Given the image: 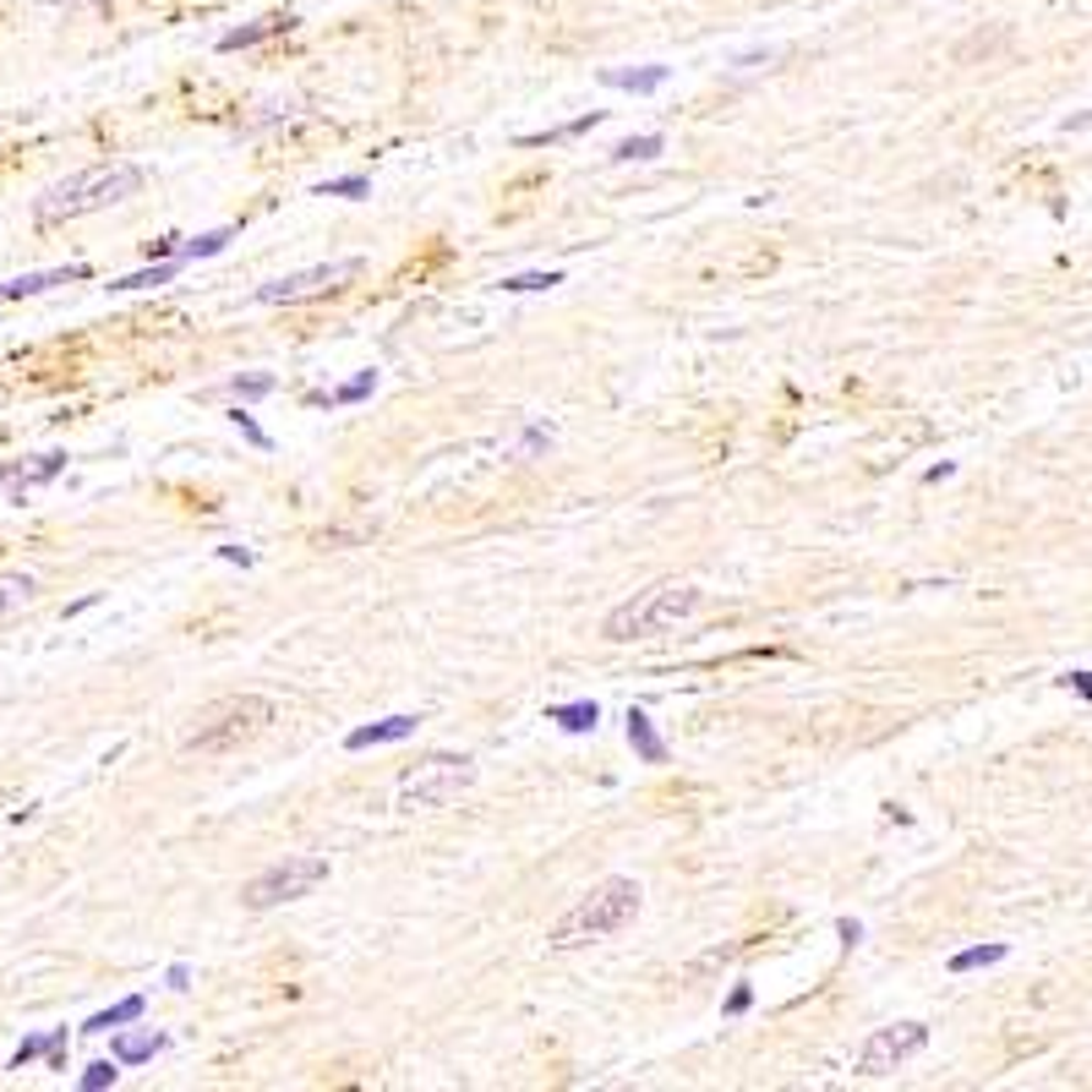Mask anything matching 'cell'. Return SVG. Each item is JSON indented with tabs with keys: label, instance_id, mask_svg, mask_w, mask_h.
<instances>
[{
	"label": "cell",
	"instance_id": "obj_1",
	"mask_svg": "<svg viewBox=\"0 0 1092 1092\" xmlns=\"http://www.w3.org/2000/svg\"><path fill=\"white\" fill-rule=\"evenodd\" d=\"M639 902H644V891H639L628 874H613V880L591 885V891L547 929V950H585V945H596V939L624 935L628 924L639 918Z\"/></svg>",
	"mask_w": 1092,
	"mask_h": 1092
},
{
	"label": "cell",
	"instance_id": "obj_2",
	"mask_svg": "<svg viewBox=\"0 0 1092 1092\" xmlns=\"http://www.w3.org/2000/svg\"><path fill=\"white\" fill-rule=\"evenodd\" d=\"M137 191H143V169L137 164H93V169H77V175L55 180L33 202V219L38 224H71V219L104 213L115 202H132Z\"/></svg>",
	"mask_w": 1092,
	"mask_h": 1092
},
{
	"label": "cell",
	"instance_id": "obj_3",
	"mask_svg": "<svg viewBox=\"0 0 1092 1092\" xmlns=\"http://www.w3.org/2000/svg\"><path fill=\"white\" fill-rule=\"evenodd\" d=\"M699 591L694 585H683V580H661V585H644V591H633L624 607H613L607 613V624L602 633L613 639V644H633V639H655V633H666V628L688 624L694 613H699Z\"/></svg>",
	"mask_w": 1092,
	"mask_h": 1092
},
{
	"label": "cell",
	"instance_id": "obj_4",
	"mask_svg": "<svg viewBox=\"0 0 1092 1092\" xmlns=\"http://www.w3.org/2000/svg\"><path fill=\"white\" fill-rule=\"evenodd\" d=\"M268 721H274V699H263V694H230V699L208 705L197 716V727H186L180 749L186 754H230V749L252 743Z\"/></svg>",
	"mask_w": 1092,
	"mask_h": 1092
},
{
	"label": "cell",
	"instance_id": "obj_5",
	"mask_svg": "<svg viewBox=\"0 0 1092 1092\" xmlns=\"http://www.w3.org/2000/svg\"><path fill=\"white\" fill-rule=\"evenodd\" d=\"M475 760L470 754H432V760H421L410 776L399 781V792H394V808L399 814H421V808H449V803H460L470 786H475Z\"/></svg>",
	"mask_w": 1092,
	"mask_h": 1092
},
{
	"label": "cell",
	"instance_id": "obj_6",
	"mask_svg": "<svg viewBox=\"0 0 1092 1092\" xmlns=\"http://www.w3.org/2000/svg\"><path fill=\"white\" fill-rule=\"evenodd\" d=\"M322 880H328V858L296 852V858H279V863H268L263 874H252L246 891H241V902H246L252 913H268V907H285V902L312 896Z\"/></svg>",
	"mask_w": 1092,
	"mask_h": 1092
},
{
	"label": "cell",
	"instance_id": "obj_7",
	"mask_svg": "<svg viewBox=\"0 0 1092 1092\" xmlns=\"http://www.w3.org/2000/svg\"><path fill=\"white\" fill-rule=\"evenodd\" d=\"M361 279V257H339V263H317V268H301V274H285L274 285H257V307H301V301H317V296H333L344 285Z\"/></svg>",
	"mask_w": 1092,
	"mask_h": 1092
},
{
	"label": "cell",
	"instance_id": "obj_8",
	"mask_svg": "<svg viewBox=\"0 0 1092 1092\" xmlns=\"http://www.w3.org/2000/svg\"><path fill=\"white\" fill-rule=\"evenodd\" d=\"M929 1044V1027L924 1022H896V1027H874L858 1049V1077L880 1082V1077H896L913 1055H924Z\"/></svg>",
	"mask_w": 1092,
	"mask_h": 1092
},
{
	"label": "cell",
	"instance_id": "obj_9",
	"mask_svg": "<svg viewBox=\"0 0 1092 1092\" xmlns=\"http://www.w3.org/2000/svg\"><path fill=\"white\" fill-rule=\"evenodd\" d=\"M60 470H66V454H60V449H49V454H33V460L0 465V486H11V492H33V486H49Z\"/></svg>",
	"mask_w": 1092,
	"mask_h": 1092
},
{
	"label": "cell",
	"instance_id": "obj_10",
	"mask_svg": "<svg viewBox=\"0 0 1092 1092\" xmlns=\"http://www.w3.org/2000/svg\"><path fill=\"white\" fill-rule=\"evenodd\" d=\"M416 727H421V716H383V721H372V727H355V732L344 738V749H350V754H361V749L405 743V738H416Z\"/></svg>",
	"mask_w": 1092,
	"mask_h": 1092
},
{
	"label": "cell",
	"instance_id": "obj_11",
	"mask_svg": "<svg viewBox=\"0 0 1092 1092\" xmlns=\"http://www.w3.org/2000/svg\"><path fill=\"white\" fill-rule=\"evenodd\" d=\"M71 279H88V268H82V263H71V268H44V274H22V279H5V285H0V307H5V301H27V296H44V290H55V285H71Z\"/></svg>",
	"mask_w": 1092,
	"mask_h": 1092
},
{
	"label": "cell",
	"instance_id": "obj_12",
	"mask_svg": "<svg viewBox=\"0 0 1092 1092\" xmlns=\"http://www.w3.org/2000/svg\"><path fill=\"white\" fill-rule=\"evenodd\" d=\"M672 66H607L602 71V88H618V93H655L666 88Z\"/></svg>",
	"mask_w": 1092,
	"mask_h": 1092
},
{
	"label": "cell",
	"instance_id": "obj_13",
	"mask_svg": "<svg viewBox=\"0 0 1092 1092\" xmlns=\"http://www.w3.org/2000/svg\"><path fill=\"white\" fill-rule=\"evenodd\" d=\"M628 749H633L644 765H661V760H666V743H661V732H655V721H650L644 710H628Z\"/></svg>",
	"mask_w": 1092,
	"mask_h": 1092
},
{
	"label": "cell",
	"instance_id": "obj_14",
	"mask_svg": "<svg viewBox=\"0 0 1092 1092\" xmlns=\"http://www.w3.org/2000/svg\"><path fill=\"white\" fill-rule=\"evenodd\" d=\"M164 1033H115V1044H110V1055L121 1060V1066H143V1060H154L164 1055Z\"/></svg>",
	"mask_w": 1092,
	"mask_h": 1092
},
{
	"label": "cell",
	"instance_id": "obj_15",
	"mask_svg": "<svg viewBox=\"0 0 1092 1092\" xmlns=\"http://www.w3.org/2000/svg\"><path fill=\"white\" fill-rule=\"evenodd\" d=\"M296 22L290 16H263V22H246V27H230L224 38H219V49L224 55H235V49H252V44H263L268 33H290Z\"/></svg>",
	"mask_w": 1092,
	"mask_h": 1092
},
{
	"label": "cell",
	"instance_id": "obj_16",
	"mask_svg": "<svg viewBox=\"0 0 1092 1092\" xmlns=\"http://www.w3.org/2000/svg\"><path fill=\"white\" fill-rule=\"evenodd\" d=\"M143 1011H148V1000H143V994H126V1000H115L110 1011H99V1016H88V1022H82V1033H110V1027H126V1022H143Z\"/></svg>",
	"mask_w": 1092,
	"mask_h": 1092
},
{
	"label": "cell",
	"instance_id": "obj_17",
	"mask_svg": "<svg viewBox=\"0 0 1092 1092\" xmlns=\"http://www.w3.org/2000/svg\"><path fill=\"white\" fill-rule=\"evenodd\" d=\"M180 263H186V257H158L154 268H137V274H126V279H115L110 290H121V296H132V290H154V285H169V279L180 274Z\"/></svg>",
	"mask_w": 1092,
	"mask_h": 1092
},
{
	"label": "cell",
	"instance_id": "obj_18",
	"mask_svg": "<svg viewBox=\"0 0 1092 1092\" xmlns=\"http://www.w3.org/2000/svg\"><path fill=\"white\" fill-rule=\"evenodd\" d=\"M547 721H558L563 732H596V721H602V710H596V699H574V705H552L547 710Z\"/></svg>",
	"mask_w": 1092,
	"mask_h": 1092
},
{
	"label": "cell",
	"instance_id": "obj_19",
	"mask_svg": "<svg viewBox=\"0 0 1092 1092\" xmlns=\"http://www.w3.org/2000/svg\"><path fill=\"white\" fill-rule=\"evenodd\" d=\"M1011 956L1005 939H989V945H972V950H956L950 956V972H978V967H1000Z\"/></svg>",
	"mask_w": 1092,
	"mask_h": 1092
},
{
	"label": "cell",
	"instance_id": "obj_20",
	"mask_svg": "<svg viewBox=\"0 0 1092 1092\" xmlns=\"http://www.w3.org/2000/svg\"><path fill=\"white\" fill-rule=\"evenodd\" d=\"M661 148H666V137H661V132H644V137H628V143H618V148H613V158H618V164H650V158H661Z\"/></svg>",
	"mask_w": 1092,
	"mask_h": 1092
},
{
	"label": "cell",
	"instance_id": "obj_21",
	"mask_svg": "<svg viewBox=\"0 0 1092 1092\" xmlns=\"http://www.w3.org/2000/svg\"><path fill=\"white\" fill-rule=\"evenodd\" d=\"M230 241H235V230H208V235L186 241V246H180V257H186V263H197V257H219Z\"/></svg>",
	"mask_w": 1092,
	"mask_h": 1092
},
{
	"label": "cell",
	"instance_id": "obj_22",
	"mask_svg": "<svg viewBox=\"0 0 1092 1092\" xmlns=\"http://www.w3.org/2000/svg\"><path fill=\"white\" fill-rule=\"evenodd\" d=\"M33 602V580L27 574H11V580H0V618H11L16 607H27Z\"/></svg>",
	"mask_w": 1092,
	"mask_h": 1092
},
{
	"label": "cell",
	"instance_id": "obj_23",
	"mask_svg": "<svg viewBox=\"0 0 1092 1092\" xmlns=\"http://www.w3.org/2000/svg\"><path fill=\"white\" fill-rule=\"evenodd\" d=\"M121 1082V1060L110 1055V1060H93L88 1071H82V1092H104V1088H115Z\"/></svg>",
	"mask_w": 1092,
	"mask_h": 1092
},
{
	"label": "cell",
	"instance_id": "obj_24",
	"mask_svg": "<svg viewBox=\"0 0 1092 1092\" xmlns=\"http://www.w3.org/2000/svg\"><path fill=\"white\" fill-rule=\"evenodd\" d=\"M552 285H563V274H514V279H503L508 296H536V290H552Z\"/></svg>",
	"mask_w": 1092,
	"mask_h": 1092
},
{
	"label": "cell",
	"instance_id": "obj_25",
	"mask_svg": "<svg viewBox=\"0 0 1092 1092\" xmlns=\"http://www.w3.org/2000/svg\"><path fill=\"white\" fill-rule=\"evenodd\" d=\"M290 115H301V104H296V99H285V104H263V115H252L241 132H263V126H274V121H290Z\"/></svg>",
	"mask_w": 1092,
	"mask_h": 1092
},
{
	"label": "cell",
	"instance_id": "obj_26",
	"mask_svg": "<svg viewBox=\"0 0 1092 1092\" xmlns=\"http://www.w3.org/2000/svg\"><path fill=\"white\" fill-rule=\"evenodd\" d=\"M317 191H322V197H366L372 180H366V175H339V180H322Z\"/></svg>",
	"mask_w": 1092,
	"mask_h": 1092
},
{
	"label": "cell",
	"instance_id": "obj_27",
	"mask_svg": "<svg viewBox=\"0 0 1092 1092\" xmlns=\"http://www.w3.org/2000/svg\"><path fill=\"white\" fill-rule=\"evenodd\" d=\"M372 388H377V372H355V377H350V383L333 394V405H361Z\"/></svg>",
	"mask_w": 1092,
	"mask_h": 1092
},
{
	"label": "cell",
	"instance_id": "obj_28",
	"mask_svg": "<svg viewBox=\"0 0 1092 1092\" xmlns=\"http://www.w3.org/2000/svg\"><path fill=\"white\" fill-rule=\"evenodd\" d=\"M230 394H235V399H263V394H274V377H268V372H257V377H230Z\"/></svg>",
	"mask_w": 1092,
	"mask_h": 1092
},
{
	"label": "cell",
	"instance_id": "obj_29",
	"mask_svg": "<svg viewBox=\"0 0 1092 1092\" xmlns=\"http://www.w3.org/2000/svg\"><path fill=\"white\" fill-rule=\"evenodd\" d=\"M230 421H235V432H241V438H246V443H252V449H268V432H263V427H257V421H252V416H246V410H235V416H230Z\"/></svg>",
	"mask_w": 1092,
	"mask_h": 1092
},
{
	"label": "cell",
	"instance_id": "obj_30",
	"mask_svg": "<svg viewBox=\"0 0 1092 1092\" xmlns=\"http://www.w3.org/2000/svg\"><path fill=\"white\" fill-rule=\"evenodd\" d=\"M541 449H552V427H525V438H519V454H541Z\"/></svg>",
	"mask_w": 1092,
	"mask_h": 1092
},
{
	"label": "cell",
	"instance_id": "obj_31",
	"mask_svg": "<svg viewBox=\"0 0 1092 1092\" xmlns=\"http://www.w3.org/2000/svg\"><path fill=\"white\" fill-rule=\"evenodd\" d=\"M44 1060H49V1071H66V1027L44 1038Z\"/></svg>",
	"mask_w": 1092,
	"mask_h": 1092
},
{
	"label": "cell",
	"instance_id": "obj_32",
	"mask_svg": "<svg viewBox=\"0 0 1092 1092\" xmlns=\"http://www.w3.org/2000/svg\"><path fill=\"white\" fill-rule=\"evenodd\" d=\"M38 1055H44V1038H22V1044H16V1055H11V1071H22V1066H33Z\"/></svg>",
	"mask_w": 1092,
	"mask_h": 1092
},
{
	"label": "cell",
	"instance_id": "obj_33",
	"mask_svg": "<svg viewBox=\"0 0 1092 1092\" xmlns=\"http://www.w3.org/2000/svg\"><path fill=\"white\" fill-rule=\"evenodd\" d=\"M749 1005H754V989H749V983H738V989L727 994V1016H743Z\"/></svg>",
	"mask_w": 1092,
	"mask_h": 1092
},
{
	"label": "cell",
	"instance_id": "obj_34",
	"mask_svg": "<svg viewBox=\"0 0 1092 1092\" xmlns=\"http://www.w3.org/2000/svg\"><path fill=\"white\" fill-rule=\"evenodd\" d=\"M1060 132H1066V137H1082V132H1092V110H1077V115H1066V121H1060Z\"/></svg>",
	"mask_w": 1092,
	"mask_h": 1092
},
{
	"label": "cell",
	"instance_id": "obj_35",
	"mask_svg": "<svg viewBox=\"0 0 1092 1092\" xmlns=\"http://www.w3.org/2000/svg\"><path fill=\"white\" fill-rule=\"evenodd\" d=\"M164 983H169L175 994H180V989H191V967H186V961H175V967L164 972Z\"/></svg>",
	"mask_w": 1092,
	"mask_h": 1092
},
{
	"label": "cell",
	"instance_id": "obj_36",
	"mask_svg": "<svg viewBox=\"0 0 1092 1092\" xmlns=\"http://www.w3.org/2000/svg\"><path fill=\"white\" fill-rule=\"evenodd\" d=\"M219 558H224V563H241V569H252V552H246V547H219Z\"/></svg>",
	"mask_w": 1092,
	"mask_h": 1092
},
{
	"label": "cell",
	"instance_id": "obj_37",
	"mask_svg": "<svg viewBox=\"0 0 1092 1092\" xmlns=\"http://www.w3.org/2000/svg\"><path fill=\"white\" fill-rule=\"evenodd\" d=\"M1066 683H1071V688H1077V694H1082V699H1092V672H1071V677H1066Z\"/></svg>",
	"mask_w": 1092,
	"mask_h": 1092
},
{
	"label": "cell",
	"instance_id": "obj_38",
	"mask_svg": "<svg viewBox=\"0 0 1092 1092\" xmlns=\"http://www.w3.org/2000/svg\"><path fill=\"white\" fill-rule=\"evenodd\" d=\"M841 939L858 945V939H863V924H858V918H841Z\"/></svg>",
	"mask_w": 1092,
	"mask_h": 1092
}]
</instances>
